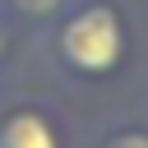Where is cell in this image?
Returning <instances> with one entry per match:
<instances>
[{"mask_svg":"<svg viewBox=\"0 0 148 148\" xmlns=\"http://www.w3.org/2000/svg\"><path fill=\"white\" fill-rule=\"evenodd\" d=\"M14 51H18V23L0 9V69L14 60Z\"/></svg>","mask_w":148,"mask_h":148,"instance_id":"obj_5","label":"cell"},{"mask_svg":"<svg viewBox=\"0 0 148 148\" xmlns=\"http://www.w3.org/2000/svg\"><path fill=\"white\" fill-rule=\"evenodd\" d=\"M92 148H148V130H143V125H116V130H106Z\"/></svg>","mask_w":148,"mask_h":148,"instance_id":"obj_4","label":"cell"},{"mask_svg":"<svg viewBox=\"0 0 148 148\" xmlns=\"http://www.w3.org/2000/svg\"><path fill=\"white\" fill-rule=\"evenodd\" d=\"M125 51H130V32L111 0H74L51 23V56L74 79H111Z\"/></svg>","mask_w":148,"mask_h":148,"instance_id":"obj_1","label":"cell"},{"mask_svg":"<svg viewBox=\"0 0 148 148\" xmlns=\"http://www.w3.org/2000/svg\"><path fill=\"white\" fill-rule=\"evenodd\" d=\"M0 148H69V130L46 102L0 106Z\"/></svg>","mask_w":148,"mask_h":148,"instance_id":"obj_2","label":"cell"},{"mask_svg":"<svg viewBox=\"0 0 148 148\" xmlns=\"http://www.w3.org/2000/svg\"><path fill=\"white\" fill-rule=\"evenodd\" d=\"M74 0H0V9L14 18V23H28V28H42V23H56Z\"/></svg>","mask_w":148,"mask_h":148,"instance_id":"obj_3","label":"cell"}]
</instances>
